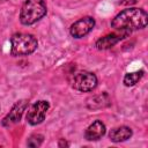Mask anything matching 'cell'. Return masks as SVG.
Here are the masks:
<instances>
[{"instance_id":"12","label":"cell","mask_w":148,"mask_h":148,"mask_svg":"<svg viewBox=\"0 0 148 148\" xmlns=\"http://www.w3.org/2000/svg\"><path fill=\"white\" fill-rule=\"evenodd\" d=\"M43 141H44V136L42 134H32L31 136H29L27 145H28V147L36 148V147H39L43 143Z\"/></svg>"},{"instance_id":"15","label":"cell","mask_w":148,"mask_h":148,"mask_svg":"<svg viewBox=\"0 0 148 148\" xmlns=\"http://www.w3.org/2000/svg\"><path fill=\"white\" fill-rule=\"evenodd\" d=\"M2 1H3V0H0V3H1V2H2Z\"/></svg>"},{"instance_id":"9","label":"cell","mask_w":148,"mask_h":148,"mask_svg":"<svg viewBox=\"0 0 148 148\" xmlns=\"http://www.w3.org/2000/svg\"><path fill=\"white\" fill-rule=\"evenodd\" d=\"M105 132H106L105 125L101 120H95L92 124H90L87 127V130L84 132V138L88 141H96V140H99L101 138H103Z\"/></svg>"},{"instance_id":"13","label":"cell","mask_w":148,"mask_h":148,"mask_svg":"<svg viewBox=\"0 0 148 148\" xmlns=\"http://www.w3.org/2000/svg\"><path fill=\"white\" fill-rule=\"evenodd\" d=\"M139 0H120L119 1V5L121 6H131V5H134Z\"/></svg>"},{"instance_id":"11","label":"cell","mask_w":148,"mask_h":148,"mask_svg":"<svg viewBox=\"0 0 148 148\" xmlns=\"http://www.w3.org/2000/svg\"><path fill=\"white\" fill-rule=\"evenodd\" d=\"M143 73H145V72L141 69V71L131 72V73L125 74L124 80H123L124 84H125L126 87H133V86H135V84L141 80V77L143 76Z\"/></svg>"},{"instance_id":"3","label":"cell","mask_w":148,"mask_h":148,"mask_svg":"<svg viewBox=\"0 0 148 148\" xmlns=\"http://www.w3.org/2000/svg\"><path fill=\"white\" fill-rule=\"evenodd\" d=\"M10 54L13 57H22L34 53L38 46V42L31 34L16 32L10 38Z\"/></svg>"},{"instance_id":"14","label":"cell","mask_w":148,"mask_h":148,"mask_svg":"<svg viewBox=\"0 0 148 148\" xmlns=\"http://www.w3.org/2000/svg\"><path fill=\"white\" fill-rule=\"evenodd\" d=\"M58 146H59V147H62V146H69V145H68L66 141H64V139H61V140L59 141V145H58Z\"/></svg>"},{"instance_id":"8","label":"cell","mask_w":148,"mask_h":148,"mask_svg":"<svg viewBox=\"0 0 148 148\" xmlns=\"http://www.w3.org/2000/svg\"><path fill=\"white\" fill-rule=\"evenodd\" d=\"M128 35L127 34H124V32H112V34H109V35H105L103 37H101L99 39L96 40L95 43V46L96 49L98 50H108V49H111L117 43H119L123 38L127 37Z\"/></svg>"},{"instance_id":"1","label":"cell","mask_w":148,"mask_h":148,"mask_svg":"<svg viewBox=\"0 0 148 148\" xmlns=\"http://www.w3.org/2000/svg\"><path fill=\"white\" fill-rule=\"evenodd\" d=\"M148 15L141 8H126L118 13L111 21V27L119 32L130 35L132 31L146 28Z\"/></svg>"},{"instance_id":"6","label":"cell","mask_w":148,"mask_h":148,"mask_svg":"<svg viewBox=\"0 0 148 148\" xmlns=\"http://www.w3.org/2000/svg\"><path fill=\"white\" fill-rule=\"evenodd\" d=\"M95 27V20L91 16H84L81 17L80 20L75 21L71 28H69V34L74 38H82L87 36Z\"/></svg>"},{"instance_id":"10","label":"cell","mask_w":148,"mask_h":148,"mask_svg":"<svg viewBox=\"0 0 148 148\" xmlns=\"http://www.w3.org/2000/svg\"><path fill=\"white\" fill-rule=\"evenodd\" d=\"M133 132L128 126H118L113 127L109 132V138L112 142H123L128 140L132 136Z\"/></svg>"},{"instance_id":"7","label":"cell","mask_w":148,"mask_h":148,"mask_svg":"<svg viewBox=\"0 0 148 148\" xmlns=\"http://www.w3.org/2000/svg\"><path fill=\"white\" fill-rule=\"evenodd\" d=\"M28 104L29 102L27 99H20L17 101L13 108L10 109V111L3 117L2 121H1V125L5 126V127H8V126H12L16 123H18L25 111V109L28 108Z\"/></svg>"},{"instance_id":"5","label":"cell","mask_w":148,"mask_h":148,"mask_svg":"<svg viewBox=\"0 0 148 148\" xmlns=\"http://www.w3.org/2000/svg\"><path fill=\"white\" fill-rule=\"evenodd\" d=\"M49 109H50V104L47 101H44V99L37 101L36 103H34L29 108L27 116H25L27 121L34 126L43 123L45 117H46V112L49 111Z\"/></svg>"},{"instance_id":"2","label":"cell","mask_w":148,"mask_h":148,"mask_svg":"<svg viewBox=\"0 0 148 148\" xmlns=\"http://www.w3.org/2000/svg\"><path fill=\"white\" fill-rule=\"evenodd\" d=\"M45 0H25L20 10V22L23 25H32L46 15Z\"/></svg>"},{"instance_id":"4","label":"cell","mask_w":148,"mask_h":148,"mask_svg":"<svg viewBox=\"0 0 148 148\" xmlns=\"http://www.w3.org/2000/svg\"><path fill=\"white\" fill-rule=\"evenodd\" d=\"M71 86L81 92H89L92 91L97 87V76L87 71H81L73 74L71 79Z\"/></svg>"}]
</instances>
